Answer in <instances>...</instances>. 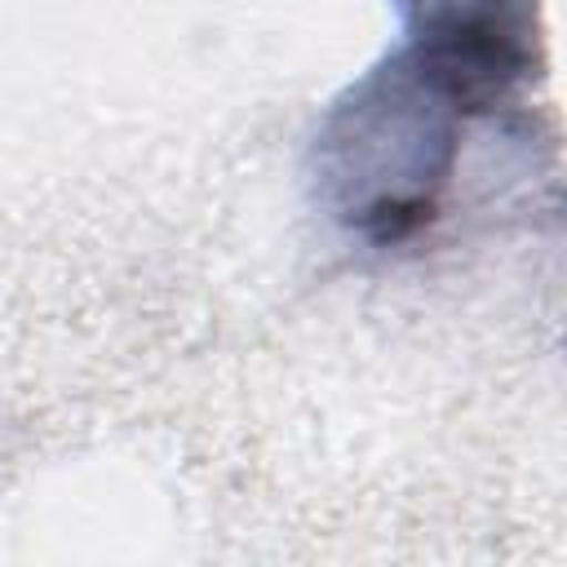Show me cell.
Here are the masks:
<instances>
[{
    "instance_id": "obj_1",
    "label": "cell",
    "mask_w": 567,
    "mask_h": 567,
    "mask_svg": "<svg viewBox=\"0 0 567 567\" xmlns=\"http://www.w3.org/2000/svg\"><path fill=\"white\" fill-rule=\"evenodd\" d=\"M470 115L408 58L394 53L319 133V177L337 217L372 244H399L434 217Z\"/></svg>"
}]
</instances>
